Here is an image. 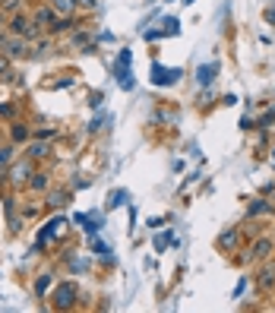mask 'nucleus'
Instances as JSON below:
<instances>
[{
  "label": "nucleus",
  "instance_id": "nucleus-1",
  "mask_svg": "<svg viewBox=\"0 0 275 313\" xmlns=\"http://www.w3.org/2000/svg\"><path fill=\"white\" fill-rule=\"evenodd\" d=\"M130 57H133V54H130V47H124V51H121V57H117V67H114V76H117V86H121V89H133V73H130Z\"/></svg>",
  "mask_w": 275,
  "mask_h": 313
},
{
  "label": "nucleus",
  "instance_id": "nucleus-2",
  "mask_svg": "<svg viewBox=\"0 0 275 313\" xmlns=\"http://www.w3.org/2000/svg\"><path fill=\"white\" fill-rule=\"evenodd\" d=\"M73 304H76V285L67 282V285H61V288L54 291V307H57V310H70Z\"/></svg>",
  "mask_w": 275,
  "mask_h": 313
},
{
  "label": "nucleus",
  "instance_id": "nucleus-3",
  "mask_svg": "<svg viewBox=\"0 0 275 313\" xmlns=\"http://www.w3.org/2000/svg\"><path fill=\"white\" fill-rule=\"evenodd\" d=\"M181 79V70H168V67H161V64H155L152 67V82L155 86H174V82Z\"/></svg>",
  "mask_w": 275,
  "mask_h": 313
},
{
  "label": "nucleus",
  "instance_id": "nucleus-4",
  "mask_svg": "<svg viewBox=\"0 0 275 313\" xmlns=\"http://www.w3.org/2000/svg\"><path fill=\"white\" fill-rule=\"evenodd\" d=\"M0 47H4V54L7 57H29L32 51H29V44H26V38H19V35H13V38H4L0 41Z\"/></svg>",
  "mask_w": 275,
  "mask_h": 313
},
{
  "label": "nucleus",
  "instance_id": "nucleus-5",
  "mask_svg": "<svg viewBox=\"0 0 275 313\" xmlns=\"http://www.w3.org/2000/svg\"><path fill=\"white\" fill-rule=\"evenodd\" d=\"M32 174H35V171H32V162H29V159H26V162H16L13 168H10V184L19 187V184H26Z\"/></svg>",
  "mask_w": 275,
  "mask_h": 313
},
{
  "label": "nucleus",
  "instance_id": "nucleus-6",
  "mask_svg": "<svg viewBox=\"0 0 275 313\" xmlns=\"http://www.w3.org/2000/svg\"><path fill=\"white\" fill-rule=\"evenodd\" d=\"M256 285H259V291H275V269L272 266H266V269H262L259 272V279H256Z\"/></svg>",
  "mask_w": 275,
  "mask_h": 313
},
{
  "label": "nucleus",
  "instance_id": "nucleus-7",
  "mask_svg": "<svg viewBox=\"0 0 275 313\" xmlns=\"http://www.w3.org/2000/svg\"><path fill=\"white\" fill-rule=\"evenodd\" d=\"M70 202V190H51V193H47V206L51 209H64Z\"/></svg>",
  "mask_w": 275,
  "mask_h": 313
},
{
  "label": "nucleus",
  "instance_id": "nucleus-8",
  "mask_svg": "<svg viewBox=\"0 0 275 313\" xmlns=\"http://www.w3.org/2000/svg\"><path fill=\"white\" fill-rule=\"evenodd\" d=\"M215 73H218V64H206V67H199V70H196V82H199V86H209V82L215 79Z\"/></svg>",
  "mask_w": 275,
  "mask_h": 313
},
{
  "label": "nucleus",
  "instance_id": "nucleus-9",
  "mask_svg": "<svg viewBox=\"0 0 275 313\" xmlns=\"http://www.w3.org/2000/svg\"><path fill=\"white\" fill-rule=\"evenodd\" d=\"M57 10L54 7H41L38 10V13H35V22H38V26H54V22H57Z\"/></svg>",
  "mask_w": 275,
  "mask_h": 313
},
{
  "label": "nucleus",
  "instance_id": "nucleus-10",
  "mask_svg": "<svg viewBox=\"0 0 275 313\" xmlns=\"http://www.w3.org/2000/svg\"><path fill=\"white\" fill-rule=\"evenodd\" d=\"M218 247L222 250H237V228H228V231L218 237Z\"/></svg>",
  "mask_w": 275,
  "mask_h": 313
},
{
  "label": "nucleus",
  "instance_id": "nucleus-11",
  "mask_svg": "<svg viewBox=\"0 0 275 313\" xmlns=\"http://www.w3.org/2000/svg\"><path fill=\"white\" fill-rule=\"evenodd\" d=\"M269 253H272V240H266V237L256 240V247H253V259H266Z\"/></svg>",
  "mask_w": 275,
  "mask_h": 313
},
{
  "label": "nucleus",
  "instance_id": "nucleus-12",
  "mask_svg": "<svg viewBox=\"0 0 275 313\" xmlns=\"http://www.w3.org/2000/svg\"><path fill=\"white\" fill-rule=\"evenodd\" d=\"M29 187L38 190V193H41V190H47V174H44V171H35V174L29 177Z\"/></svg>",
  "mask_w": 275,
  "mask_h": 313
},
{
  "label": "nucleus",
  "instance_id": "nucleus-13",
  "mask_svg": "<svg viewBox=\"0 0 275 313\" xmlns=\"http://www.w3.org/2000/svg\"><path fill=\"white\" fill-rule=\"evenodd\" d=\"M47 288H51V272L38 275V282H35V297H44V294H47Z\"/></svg>",
  "mask_w": 275,
  "mask_h": 313
},
{
  "label": "nucleus",
  "instance_id": "nucleus-14",
  "mask_svg": "<svg viewBox=\"0 0 275 313\" xmlns=\"http://www.w3.org/2000/svg\"><path fill=\"white\" fill-rule=\"evenodd\" d=\"M79 4V0H51V7L57 10V13H64V16H70L73 13V7Z\"/></svg>",
  "mask_w": 275,
  "mask_h": 313
},
{
  "label": "nucleus",
  "instance_id": "nucleus-15",
  "mask_svg": "<svg viewBox=\"0 0 275 313\" xmlns=\"http://www.w3.org/2000/svg\"><path fill=\"white\" fill-rule=\"evenodd\" d=\"M266 212H272V206H269L266 199H256L253 206H250V215H266Z\"/></svg>",
  "mask_w": 275,
  "mask_h": 313
},
{
  "label": "nucleus",
  "instance_id": "nucleus-16",
  "mask_svg": "<svg viewBox=\"0 0 275 313\" xmlns=\"http://www.w3.org/2000/svg\"><path fill=\"white\" fill-rule=\"evenodd\" d=\"M26 139H29V127L13 124V142H26Z\"/></svg>",
  "mask_w": 275,
  "mask_h": 313
},
{
  "label": "nucleus",
  "instance_id": "nucleus-17",
  "mask_svg": "<svg viewBox=\"0 0 275 313\" xmlns=\"http://www.w3.org/2000/svg\"><path fill=\"white\" fill-rule=\"evenodd\" d=\"M164 22V35H177V32H181V22H177L174 16H168V19H161Z\"/></svg>",
  "mask_w": 275,
  "mask_h": 313
},
{
  "label": "nucleus",
  "instance_id": "nucleus-18",
  "mask_svg": "<svg viewBox=\"0 0 275 313\" xmlns=\"http://www.w3.org/2000/svg\"><path fill=\"white\" fill-rule=\"evenodd\" d=\"M44 155H47V146H44V142H35V146L29 149V159H44Z\"/></svg>",
  "mask_w": 275,
  "mask_h": 313
},
{
  "label": "nucleus",
  "instance_id": "nucleus-19",
  "mask_svg": "<svg viewBox=\"0 0 275 313\" xmlns=\"http://www.w3.org/2000/svg\"><path fill=\"white\" fill-rule=\"evenodd\" d=\"M121 202H127V190H114V193H111V202H107V206H121Z\"/></svg>",
  "mask_w": 275,
  "mask_h": 313
},
{
  "label": "nucleus",
  "instance_id": "nucleus-20",
  "mask_svg": "<svg viewBox=\"0 0 275 313\" xmlns=\"http://www.w3.org/2000/svg\"><path fill=\"white\" fill-rule=\"evenodd\" d=\"M70 26H73V19H70V16H61V19L51 26V32H64V29H70Z\"/></svg>",
  "mask_w": 275,
  "mask_h": 313
},
{
  "label": "nucleus",
  "instance_id": "nucleus-21",
  "mask_svg": "<svg viewBox=\"0 0 275 313\" xmlns=\"http://www.w3.org/2000/svg\"><path fill=\"white\" fill-rule=\"evenodd\" d=\"M0 79H10V57L0 54Z\"/></svg>",
  "mask_w": 275,
  "mask_h": 313
},
{
  "label": "nucleus",
  "instance_id": "nucleus-22",
  "mask_svg": "<svg viewBox=\"0 0 275 313\" xmlns=\"http://www.w3.org/2000/svg\"><path fill=\"white\" fill-rule=\"evenodd\" d=\"M142 35H146V41H155V38H161V35H164V29H146Z\"/></svg>",
  "mask_w": 275,
  "mask_h": 313
},
{
  "label": "nucleus",
  "instance_id": "nucleus-23",
  "mask_svg": "<svg viewBox=\"0 0 275 313\" xmlns=\"http://www.w3.org/2000/svg\"><path fill=\"white\" fill-rule=\"evenodd\" d=\"M272 120H275V111H266L262 120H259V127H272Z\"/></svg>",
  "mask_w": 275,
  "mask_h": 313
},
{
  "label": "nucleus",
  "instance_id": "nucleus-24",
  "mask_svg": "<svg viewBox=\"0 0 275 313\" xmlns=\"http://www.w3.org/2000/svg\"><path fill=\"white\" fill-rule=\"evenodd\" d=\"M10 159H13V149H0V168H4Z\"/></svg>",
  "mask_w": 275,
  "mask_h": 313
},
{
  "label": "nucleus",
  "instance_id": "nucleus-25",
  "mask_svg": "<svg viewBox=\"0 0 275 313\" xmlns=\"http://www.w3.org/2000/svg\"><path fill=\"white\" fill-rule=\"evenodd\" d=\"M92 250H95V253H101V256H107V244H101V240H95Z\"/></svg>",
  "mask_w": 275,
  "mask_h": 313
},
{
  "label": "nucleus",
  "instance_id": "nucleus-26",
  "mask_svg": "<svg viewBox=\"0 0 275 313\" xmlns=\"http://www.w3.org/2000/svg\"><path fill=\"white\" fill-rule=\"evenodd\" d=\"M47 51H51V41H41V44H38V51H35V57H44Z\"/></svg>",
  "mask_w": 275,
  "mask_h": 313
},
{
  "label": "nucleus",
  "instance_id": "nucleus-27",
  "mask_svg": "<svg viewBox=\"0 0 275 313\" xmlns=\"http://www.w3.org/2000/svg\"><path fill=\"white\" fill-rule=\"evenodd\" d=\"M13 111H16L13 105H4V108H0V117H13Z\"/></svg>",
  "mask_w": 275,
  "mask_h": 313
},
{
  "label": "nucleus",
  "instance_id": "nucleus-28",
  "mask_svg": "<svg viewBox=\"0 0 275 313\" xmlns=\"http://www.w3.org/2000/svg\"><path fill=\"white\" fill-rule=\"evenodd\" d=\"M101 101H104V92H95V95H92V108H98Z\"/></svg>",
  "mask_w": 275,
  "mask_h": 313
},
{
  "label": "nucleus",
  "instance_id": "nucleus-29",
  "mask_svg": "<svg viewBox=\"0 0 275 313\" xmlns=\"http://www.w3.org/2000/svg\"><path fill=\"white\" fill-rule=\"evenodd\" d=\"M19 7V0H4V10H16Z\"/></svg>",
  "mask_w": 275,
  "mask_h": 313
},
{
  "label": "nucleus",
  "instance_id": "nucleus-30",
  "mask_svg": "<svg viewBox=\"0 0 275 313\" xmlns=\"http://www.w3.org/2000/svg\"><path fill=\"white\" fill-rule=\"evenodd\" d=\"M79 4L86 7V10H92V7H98V0H79Z\"/></svg>",
  "mask_w": 275,
  "mask_h": 313
},
{
  "label": "nucleus",
  "instance_id": "nucleus-31",
  "mask_svg": "<svg viewBox=\"0 0 275 313\" xmlns=\"http://www.w3.org/2000/svg\"><path fill=\"white\" fill-rule=\"evenodd\" d=\"M266 19H269L272 26H275V10H266Z\"/></svg>",
  "mask_w": 275,
  "mask_h": 313
}]
</instances>
